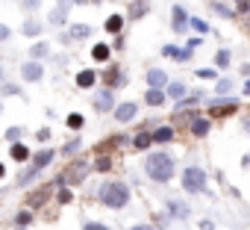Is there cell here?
Returning a JSON list of instances; mask_svg holds the SVG:
<instances>
[{"label":"cell","instance_id":"cell-1","mask_svg":"<svg viewBox=\"0 0 250 230\" xmlns=\"http://www.w3.org/2000/svg\"><path fill=\"white\" fill-rule=\"evenodd\" d=\"M145 171L153 183H171L174 180V157L168 151H153L145 157Z\"/></svg>","mask_w":250,"mask_h":230},{"label":"cell","instance_id":"cell-2","mask_svg":"<svg viewBox=\"0 0 250 230\" xmlns=\"http://www.w3.org/2000/svg\"><path fill=\"white\" fill-rule=\"evenodd\" d=\"M97 201L109 209H124L130 204V186L124 180H106L97 192Z\"/></svg>","mask_w":250,"mask_h":230},{"label":"cell","instance_id":"cell-3","mask_svg":"<svg viewBox=\"0 0 250 230\" xmlns=\"http://www.w3.org/2000/svg\"><path fill=\"white\" fill-rule=\"evenodd\" d=\"M53 157H56V151H53V148H44V151L33 154V157H30V171H24V174H21L18 186H27V183H30V180L42 171V168H47V165L53 162Z\"/></svg>","mask_w":250,"mask_h":230},{"label":"cell","instance_id":"cell-4","mask_svg":"<svg viewBox=\"0 0 250 230\" xmlns=\"http://www.w3.org/2000/svg\"><path fill=\"white\" fill-rule=\"evenodd\" d=\"M206 186H209V177H206L203 168L188 165V168L183 171V189H186L188 195H200V192H206Z\"/></svg>","mask_w":250,"mask_h":230},{"label":"cell","instance_id":"cell-5","mask_svg":"<svg viewBox=\"0 0 250 230\" xmlns=\"http://www.w3.org/2000/svg\"><path fill=\"white\" fill-rule=\"evenodd\" d=\"M21 77H24V83H42L44 80V65L39 59H27L21 65Z\"/></svg>","mask_w":250,"mask_h":230},{"label":"cell","instance_id":"cell-6","mask_svg":"<svg viewBox=\"0 0 250 230\" xmlns=\"http://www.w3.org/2000/svg\"><path fill=\"white\" fill-rule=\"evenodd\" d=\"M238 106V97H229V94H215L212 97V106H209V115H227Z\"/></svg>","mask_w":250,"mask_h":230},{"label":"cell","instance_id":"cell-7","mask_svg":"<svg viewBox=\"0 0 250 230\" xmlns=\"http://www.w3.org/2000/svg\"><path fill=\"white\" fill-rule=\"evenodd\" d=\"M112 115H115V121H121V124H127V121H133L136 115H139V103H115Z\"/></svg>","mask_w":250,"mask_h":230},{"label":"cell","instance_id":"cell-8","mask_svg":"<svg viewBox=\"0 0 250 230\" xmlns=\"http://www.w3.org/2000/svg\"><path fill=\"white\" fill-rule=\"evenodd\" d=\"M94 109H97V112H112V109H115V94H112V89H100V92L94 94Z\"/></svg>","mask_w":250,"mask_h":230},{"label":"cell","instance_id":"cell-9","mask_svg":"<svg viewBox=\"0 0 250 230\" xmlns=\"http://www.w3.org/2000/svg\"><path fill=\"white\" fill-rule=\"evenodd\" d=\"M171 27H174V33H186L188 30V12L183 6H174L171 9Z\"/></svg>","mask_w":250,"mask_h":230},{"label":"cell","instance_id":"cell-10","mask_svg":"<svg viewBox=\"0 0 250 230\" xmlns=\"http://www.w3.org/2000/svg\"><path fill=\"white\" fill-rule=\"evenodd\" d=\"M191 53H194V50H188V47H174V45H165V47H162V56L177 59V62H188Z\"/></svg>","mask_w":250,"mask_h":230},{"label":"cell","instance_id":"cell-11","mask_svg":"<svg viewBox=\"0 0 250 230\" xmlns=\"http://www.w3.org/2000/svg\"><path fill=\"white\" fill-rule=\"evenodd\" d=\"M145 80H147L150 89H165V86H168V74H165L162 68H150V71L145 74Z\"/></svg>","mask_w":250,"mask_h":230},{"label":"cell","instance_id":"cell-12","mask_svg":"<svg viewBox=\"0 0 250 230\" xmlns=\"http://www.w3.org/2000/svg\"><path fill=\"white\" fill-rule=\"evenodd\" d=\"M124 24H127V21H124V15H121V12H112V15L106 18V24H103V27H106V33H109V36H118V33L124 30Z\"/></svg>","mask_w":250,"mask_h":230},{"label":"cell","instance_id":"cell-13","mask_svg":"<svg viewBox=\"0 0 250 230\" xmlns=\"http://www.w3.org/2000/svg\"><path fill=\"white\" fill-rule=\"evenodd\" d=\"M150 136H153V142H156V145H168V142H174V136H177V133H174V127L162 124V127H156Z\"/></svg>","mask_w":250,"mask_h":230},{"label":"cell","instance_id":"cell-14","mask_svg":"<svg viewBox=\"0 0 250 230\" xmlns=\"http://www.w3.org/2000/svg\"><path fill=\"white\" fill-rule=\"evenodd\" d=\"M9 154H12V160H15V162H27V160L33 157V151H30V148H27L24 142H12Z\"/></svg>","mask_w":250,"mask_h":230},{"label":"cell","instance_id":"cell-15","mask_svg":"<svg viewBox=\"0 0 250 230\" xmlns=\"http://www.w3.org/2000/svg\"><path fill=\"white\" fill-rule=\"evenodd\" d=\"M21 33H24V36H30V39H36V36H42V33H44V24H42V21H36V18H27V21H24V27H21Z\"/></svg>","mask_w":250,"mask_h":230},{"label":"cell","instance_id":"cell-16","mask_svg":"<svg viewBox=\"0 0 250 230\" xmlns=\"http://www.w3.org/2000/svg\"><path fill=\"white\" fill-rule=\"evenodd\" d=\"M165 100H168V94H165L162 89H147V92H145V103H147V106H162Z\"/></svg>","mask_w":250,"mask_h":230},{"label":"cell","instance_id":"cell-17","mask_svg":"<svg viewBox=\"0 0 250 230\" xmlns=\"http://www.w3.org/2000/svg\"><path fill=\"white\" fill-rule=\"evenodd\" d=\"M209 130H212V121H209V118H191V136L203 139Z\"/></svg>","mask_w":250,"mask_h":230},{"label":"cell","instance_id":"cell-18","mask_svg":"<svg viewBox=\"0 0 250 230\" xmlns=\"http://www.w3.org/2000/svg\"><path fill=\"white\" fill-rule=\"evenodd\" d=\"M94 83H97V71L85 68V71H80V74H77V86H80V89H91Z\"/></svg>","mask_w":250,"mask_h":230},{"label":"cell","instance_id":"cell-19","mask_svg":"<svg viewBox=\"0 0 250 230\" xmlns=\"http://www.w3.org/2000/svg\"><path fill=\"white\" fill-rule=\"evenodd\" d=\"M186 92H188V86H186V83H174V80H168V86H165V94H168V97H174V100H180Z\"/></svg>","mask_w":250,"mask_h":230},{"label":"cell","instance_id":"cell-20","mask_svg":"<svg viewBox=\"0 0 250 230\" xmlns=\"http://www.w3.org/2000/svg\"><path fill=\"white\" fill-rule=\"evenodd\" d=\"M109 53H112V47L103 45V42H97V45L91 47V59H97V62H109Z\"/></svg>","mask_w":250,"mask_h":230},{"label":"cell","instance_id":"cell-21","mask_svg":"<svg viewBox=\"0 0 250 230\" xmlns=\"http://www.w3.org/2000/svg\"><path fill=\"white\" fill-rule=\"evenodd\" d=\"M165 209H168L171 215H177V218H186V215H188V207L180 204V201H171V198L165 201Z\"/></svg>","mask_w":250,"mask_h":230},{"label":"cell","instance_id":"cell-22","mask_svg":"<svg viewBox=\"0 0 250 230\" xmlns=\"http://www.w3.org/2000/svg\"><path fill=\"white\" fill-rule=\"evenodd\" d=\"M88 36H91L88 24H71V30H68V39H88Z\"/></svg>","mask_w":250,"mask_h":230},{"label":"cell","instance_id":"cell-23","mask_svg":"<svg viewBox=\"0 0 250 230\" xmlns=\"http://www.w3.org/2000/svg\"><path fill=\"white\" fill-rule=\"evenodd\" d=\"M44 56H50V45L47 42H36L30 47V59H44Z\"/></svg>","mask_w":250,"mask_h":230},{"label":"cell","instance_id":"cell-24","mask_svg":"<svg viewBox=\"0 0 250 230\" xmlns=\"http://www.w3.org/2000/svg\"><path fill=\"white\" fill-rule=\"evenodd\" d=\"M229 62H232V53H229L227 47H221V50L215 53V68H221V71H227V68H229Z\"/></svg>","mask_w":250,"mask_h":230},{"label":"cell","instance_id":"cell-25","mask_svg":"<svg viewBox=\"0 0 250 230\" xmlns=\"http://www.w3.org/2000/svg\"><path fill=\"white\" fill-rule=\"evenodd\" d=\"M47 21H50V27H62V24L68 21V9H65V6H56V9H53V15H50Z\"/></svg>","mask_w":250,"mask_h":230},{"label":"cell","instance_id":"cell-26","mask_svg":"<svg viewBox=\"0 0 250 230\" xmlns=\"http://www.w3.org/2000/svg\"><path fill=\"white\" fill-rule=\"evenodd\" d=\"M232 89H235V83H232L229 77H218V80H215V94H229Z\"/></svg>","mask_w":250,"mask_h":230},{"label":"cell","instance_id":"cell-27","mask_svg":"<svg viewBox=\"0 0 250 230\" xmlns=\"http://www.w3.org/2000/svg\"><path fill=\"white\" fill-rule=\"evenodd\" d=\"M133 145H136V151H147V148L153 145V136H150V133H139V136L133 139Z\"/></svg>","mask_w":250,"mask_h":230},{"label":"cell","instance_id":"cell-28","mask_svg":"<svg viewBox=\"0 0 250 230\" xmlns=\"http://www.w3.org/2000/svg\"><path fill=\"white\" fill-rule=\"evenodd\" d=\"M65 124H68L71 130H80V127L85 124V118H83V115H80V112H71V115H68V118H65Z\"/></svg>","mask_w":250,"mask_h":230},{"label":"cell","instance_id":"cell-29","mask_svg":"<svg viewBox=\"0 0 250 230\" xmlns=\"http://www.w3.org/2000/svg\"><path fill=\"white\" fill-rule=\"evenodd\" d=\"M188 30H197V33H209V24L203 18H188Z\"/></svg>","mask_w":250,"mask_h":230},{"label":"cell","instance_id":"cell-30","mask_svg":"<svg viewBox=\"0 0 250 230\" xmlns=\"http://www.w3.org/2000/svg\"><path fill=\"white\" fill-rule=\"evenodd\" d=\"M21 136H24V127H9L6 130V142L12 145V142H21Z\"/></svg>","mask_w":250,"mask_h":230},{"label":"cell","instance_id":"cell-31","mask_svg":"<svg viewBox=\"0 0 250 230\" xmlns=\"http://www.w3.org/2000/svg\"><path fill=\"white\" fill-rule=\"evenodd\" d=\"M15 221H18V227H27V224H33V212H30V209H21Z\"/></svg>","mask_w":250,"mask_h":230},{"label":"cell","instance_id":"cell-32","mask_svg":"<svg viewBox=\"0 0 250 230\" xmlns=\"http://www.w3.org/2000/svg\"><path fill=\"white\" fill-rule=\"evenodd\" d=\"M0 94H21V89H18V86H12V83H6V80H3V83H0Z\"/></svg>","mask_w":250,"mask_h":230},{"label":"cell","instance_id":"cell-33","mask_svg":"<svg viewBox=\"0 0 250 230\" xmlns=\"http://www.w3.org/2000/svg\"><path fill=\"white\" fill-rule=\"evenodd\" d=\"M21 3H24L27 12H39L42 9V0H21Z\"/></svg>","mask_w":250,"mask_h":230},{"label":"cell","instance_id":"cell-34","mask_svg":"<svg viewBox=\"0 0 250 230\" xmlns=\"http://www.w3.org/2000/svg\"><path fill=\"white\" fill-rule=\"evenodd\" d=\"M215 12H218L221 18H232V9H229L227 3H215Z\"/></svg>","mask_w":250,"mask_h":230},{"label":"cell","instance_id":"cell-35","mask_svg":"<svg viewBox=\"0 0 250 230\" xmlns=\"http://www.w3.org/2000/svg\"><path fill=\"white\" fill-rule=\"evenodd\" d=\"M197 77H200V80H215V68H200Z\"/></svg>","mask_w":250,"mask_h":230},{"label":"cell","instance_id":"cell-36","mask_svg":"<svg viewBox=\"0 0 250 230\" xmlns=\"http://www.w3.org/2000/svg\"><path fill=\"white\" fill-rule=\"evenodd\" d=\"M83 230H109L106 224H100V221H85L83 224Z\"/></svg>","mask_w":250,"mask_h":230},{"label":"cell","instance_id":"cell-37","mask_svg":"<svg viewBox=\"0 0 250 230\" xmlns=\"http://www.w3.org/2000/svg\"><path fill=\"white\" fill-rule=\"evenodd\" d=\"M12 36V27H6V24H0V45H3L6 39Z\"/></svg>","mask_w":250,"mask_h":230},{"label":"cell","instance_id":"cell-38","mask_svg":"<svg viewBox=\"0 0 250 230\" xmlns=\"http://www.w3.org/2000/svg\"><path fill=\"white\" fill-rule=\"evenodd\" d=\"M71 189H59V204H71Z\"/></svg>","mask_w":250,"mask_h":230},{"label":"cell","instance_id":"cell-39","mask_svg":"<svg viewBox=\"0 0 250 230\" xmlns=\"http://www.w3.org/2000/svg\"><path fill=\"white\" fill-rule=\"evenodd\" d=\"M77 148H80V142H77V139H74V142H68V145H65V148H62V154H74V151H77Z\"/></svg>","mask_w":250,"mask_h":230},{"label":"cell","instance_id":"cell-40","mask_svg":"<svg viewBox=\"0 0 250 230\" xmlns=\"http://www.w3.org/2000/svg\"><path fill=\"white\" fill-rule=\"evenodd\" d=\"M186 47H188V50H194V47H200V39H188V42H186Z\"/></svg>","mask_w":250,"mask_h":230},{"label":"cell","instance_id":"cell-41","mask_svg":"<svg viewBox=\"0 0 250 230\" xmlns=\"http://www.w3.org/2000/svg\"><path fill=\"white\" fill-rule=\"evenodd\" d=\"M36 136H39V142H47V139H50V130H39Z\"/></svg>","mask_w":250,"mask_h":230},{"label":"cell","instance_id":"cell-42","mask_svg":"<svg viewBox=\"0 0 250 230\" xmlns=\"http://www.w3.org/2000/svg\"><path fill=\"white\" fill-rule=\"evenodd\" d=\"M127 230H153L150 224H133V227H127Z\"/></svg>","mask_w":250,"mask_h":230},{"label":"cell","instance_id":"cell-43","mask_svg":"<svg viewBox=\"0 0 250 230\" xmlns=\"http://www.w3.org/2000/svg\"><path fill=\"white\" fill-rule=\"evenodd\" d=\"M200 227H203V230H212V227H215V224H212V221H203V224H200Z\"/></svg>","mask_w":250,"mask_h":230},{"label":"cell","instance_id":"cell-44","mask_svg":"<svg viewBox=\"0 0 250 230\" xmlns=\"http://www.w3.org/2000/svg\"><path fill=\"white\" fill-rule=\"evenodd\" d=\"M3 177H6V165H3V162H0V180H3Z\"/></svg>","mask_w":250,"mask_h":230},{"label":"cell","instance_id":"cell-45","mask_svg":"<svg viewBox=\"0 0 250 230\" xmlns=\"http://www.w3.org/2000/svg\"><path fill=\"white\" fill-rule=\"evenodd\" d=\"M241 74H247V77H250V65H241Z\"/></svg>","mask_w":250,"mask_h":230},{"label":"cell","instance_id":"cell-46","mask_svg":"<svg viewBox=\"0 0 250 230\" xmlns=\"http://www.w3.org/2000/svg\"><path fill=\"white\" fill-rule=\"evenodd\" d=\"M244 94H247V97H250V80H247V83H244Z\"/></svg>","mask_w":250,"mask_h":230},{"label":"cell","instance_id":"cell-47","mask_svg":"<svg viewBox=\"0 0 250 230\" xmlns=\"http://www.w3.org/2000/svg\"><path fill=\"white\" fill-rule=\"evenodd\" d=\"M68 3H74V0H59V6H65V9H68Z\"/></svg>","mask_w":250,"mask_h":230},{"label":"cell","instance_id":"cell-48","mask_svg":"<svg viewBox=\"0 0 250 230\" xmlns=\"http://www.w3.org/2000/svg\"><path fill=\"white\" fill-rule=\"evenodd\" d=\"M0 112H3V100H0Z\"/></svg>","mask_w":250,"mask_h":230},{"label":"cell","instance_id":"cell-49","mask_svg":"<svg viewBox=\"0 0 250 230\" xmlns=\"http://www.w3.org/2000/svg\"><path fill=\"white\" fill-rule=\"evenodd\" d=\"M18 230H27V227H18Z\"/></svg>","mask_w":250,"mask_h":230}]
</instances>
